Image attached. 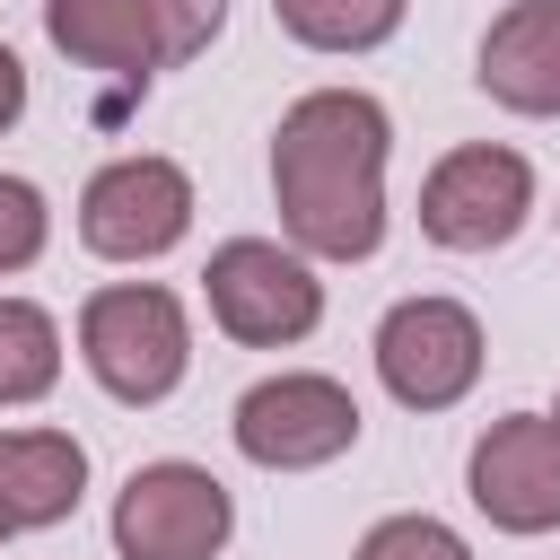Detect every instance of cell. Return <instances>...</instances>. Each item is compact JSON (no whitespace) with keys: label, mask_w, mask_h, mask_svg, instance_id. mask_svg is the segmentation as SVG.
<instances>
[{"label":"cell","mask_w":560,"mask_h":560,"mask_svg":"<svg viewBox=\"0 0 560 560\" xmlns=\"http://www.w3.org/2000/svg\"><path fill=\"white\" fill-rule=\"evenodd\" d=\"M385 149L394 122L359 88H315L271 131V201L298 254L368 262L385 245Z\"/></svg>","instance_id":"obj_1"},{"label":"cell","mask_w":560,"mask_h":560,"mask_svg":"<svg viewBox=\"0 0 560 560\" xmlns=\"http://www.w3.org/2000/svg\"><path fill=\"white\" fill-rule=\"evenodd\" d=\"M79 359H88V376H96L114 402H131V411L166 402V394L184 385V368H192L184 298L158 289V280H114V289H96V298L79 306Z\"/></svg>","instance_id":"obj_2"},{"label":"cell","mask_w":560,"mask_h":560,"mask_svg":"<svg viewBox=\"0 0 560 560\" xmlns=\"http://www.w3.org/2000/svg\"><path fill=\"white\" fill-rule=\"evenodd\" d=\"M201 298H210V324L245 350H289L324 324V280L298 245H271V236H228L201 271Z\"/></svg>","instance_id":"obj_3"},{"label":"cell","mask_w":560,"mask_h":560,"mask_svg":"<svg viewBox=\"0 0 560 560\" xmlns=\"http://www.w3.org/2000/svg\"><path fill=\"white\" fill-rule=\"evenodd\" d=\"M236 534V499L219 472L166 455V464H140L122 490H114V551L122 560H219Z\"/></svg>","instance_id":"obj_4"},{"label":"cell","mask_w":560,"mask_h":560,"mask_svg":"<svg viewBox=\"0 0 560 560\" xmlns=\"http://www.w3.org/2000/svg\"><path fill=\"white\" fill-rule=\"evenodd\" d=\"M534 219V166L499 140H464L420 184V236L446 254H490Z\"/></svg>","instance_id":"obj_5"},{"label":"cell","mask_w":560,"mask_h":560,"mask_svg":"<svg viewBox=\"0 0 560 560\" xmlns=\"http://www.w3.org/2000/svg\"><path fill=\"white\" fill-rule=\"evenodd\" d=\"M192 228V175L175 158H114L79 192V245L105 262H158Z\"/></svg>","instance_id":"obj_6"},{"label":"cell","mask_w":560,"mask_h":560,"mask_svg":"<svg viewBox=\"0 0 560 560\" xmlns=\"http://www.w3.org/2000/svg\"><path fill=\"white\" fill-rule=\"evenodd\" d=\"M481 324L455 298H402L376 324V376L402 411H455L481 385Z\"/></svg>","instance_id":"obj_7"},{"label":"cell","mask_w":560,"mask_h":560,"mask_svg":"<svg viewBox=\"0 0 560 560\" xmlns=\"http://www.w3.org/2000/svg\"><path fill=\"white\" fill-rule=\"evenodd\" d=\"M228 429H236L245 464H262V472H315V464H332V455L359 446V402H350V385L298 368V376H262L236 402Z\"/></svg>","instance_id":"obj_8"},{"label":"cell","mask_w":560,"mask_h":560,"mask_svg":"<svg viewBox=\"0 0 560 560\" xmlns=\"http://www.w3.org/2000/svg\"><path fill=\"white\" fill-rule=\"evenodd\" d=\"M472 508L499 534H560V420L508 411L472 438Z\"/></svg>","instance_id":"obj_9"},{"label":"cell","mask_w":560,"mask_h":560,"mask_svg":"<svg viewBox=\"0 0 560 560\" xmlns=\"http://www.w3.org/2000/svg\"><path fill=\"white\" fill-rule=\"evenodd\" d=\"M472 79L508 114H560V0H508L481 35Z\"/></svg>","instance_id":"obj_10"},{"label":"cell","mask_w":560,"mask_h":560,"mask_svg":"<svg viewBox=\"0 0 560 560\" xmlns=\"http://www.w3.org/2000/svg\"><path fill=\"white\" fill-rule=\"evenodd\" d=\"M79 490H88V446L70 429H0V542L61 525Z\"/></svg>","instance_id":"obj_11"},{"label":"cell","mask_w":560,"mask_h":560,"mask_svg":"<svg viewBox=\"0 0 560 560\" xmlns=\"http://www.w3.org/2000/svg\"><path fill=\"white\" fill-rule=\"evenodd\" d=\"M44 35H52V52H70L79 70L140 79V88H149V70L166 61L149 0H44Z\"/></svg>","instance_id":"obj_12"},{"label":"cell","mask_w":560,"mask_h":560,"mask_svg":"<svg viewBox=\"0 0 560 560\" xmlns=\"http://www.w3.org/2000/svg\"><path fill=\"white\" fill-rule=\"evenodd\" d=\"M61 385V324L35 298H0V411L44 402Z\"/></svg>","instance_id":"obj_13"},{"label":"cell","mask_w":560,"mask_h":560,"mask_svg":"<svg viewBox=\"0 0 560 560\" xmlns=\"http://www.w3.org/2000/svg\"><path fill=\"white\" fill-rule=\"evenodd\" d=\"M411 0H271L280 35H298L306 52H376L402 26Z\"/></svg>","instance_id":"obj_14"},{"label":"cell","mask_w":560,"mask_h":560,"mask_svg":"<svg viewBox=\"0 0 560 560\" xmlns=\"http://www.w3.org/2000/svg\"><path fill=\"white\" fill-rule=\"evenodd\" d=\"M350 560H472V551H464V534L438 525V516H385V525L359 534Z\"/></svg>","instance_id":"obj_15"},{"label":"cell","mask_w":560,"mask_h":560,"mask_svg":"<svg viewBox=\"0 0 560 560\" xmlns=\"http://www.w3.org/2000/svg\"><path fill=\"white\" fill-rule=\"evenodd\" d=\"M44 236H52L44 192H35L26 175H0V271H26V262L44 254Z\"/></svg>","instance_id":"obj_16"},{"label":"cell","mask_w":560,"mask_h":560,"mask_svg":"<svg viewBox=\"0 0 560 560\" xmlns=\"http://www.w3.org/2000/svg\"><path fill=\"white\" fill-rule=\"evenodd\" d=\"M149 18H158V52L166 61H192L228 26V0H149Z\"/></svg>","instance_id":"obj_17"},{"label":"cell","mask_w":560,"mask_h":560,"mask_svg":"<svg viewBox=\"0 0 560 560\" xmlns=\"http://www.w3.org/2000/svg\"><path fill=\"white\" fill-rule=\"evenodd\" d=\"M26 114V70H18V52H9V35H0V131Z\"/></svg>","instance_id":"obj_18"},{"label":"cell","mask_w":560,"mask_h":560,"mask_svg":"<svg viewBox=\"0 0 560 560\" xmlns=\"http://www.w3.org/2000/svg\"><path fill=\"white\" fill-rule=\"evenodd\" d=\"M551 420H560V402H551Z\"/></svg>","instance_id":"obj_19"}]
</instances>
